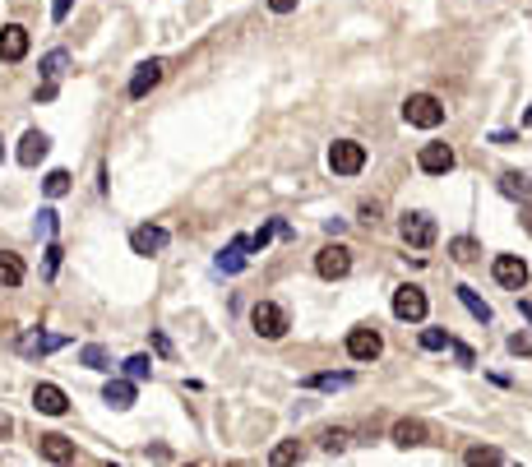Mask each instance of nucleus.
<instances>
[{"label": "nucleus", "instance_id": "33", "mask_svg": "<svg viewBox=\"0 0 532 467\" xmlns=\"http://www.w3.org/2000/svg\"><path fill=\"white\" fill-rule=\"evenodd\" d=\"M510 352L514 356H532V334H514L510 338Z\"/></svg>", "mask_w": 532, "mask_h": 467}, {"label": "nucleus", "instance_id": "24", "mask_svg": "<svg viewBox=\"0 0 532 467\" xmlns=\"http://www.w3.org/2000/svg\"><path fill=\"white\" fill-rule=\"evenodd\" d=\"M449 255H454L459 264H472L477 255H482V245H477L472 236H459V241H449Z\"/></svg>", "mask_w": 532, "mask_h": 467}, {"label": "nucleus", "instance_id": "20", "mask_svg": "<svg viewBox=\"0 0 532 467\" xmlns=\"http://www.w3.org/2000/svg\"><path fill=\"white\" fill-rule=\"evenodd\" d=\"M23 278H29V268H23V259L14 250H0V287H19Z\"/></svg>", "mask_w": 532, "mask_h": 467}, {"label": "nucleus", "instance_id": "31", "mask_svg": "<svg viewBox=\"0 0 532 467\" xmlns=\"http://www.w3.org/2000/svg\"><path fill=\"white\" fill-rule=\"evenodd\" d=\"M342 445H348V430H325L319 435V449L325 454H342Z\"/></svg>", "mask_w": 532, "mask_h": 467}, {"label": "nucleus", "instance_id": "3", "mask_svg": "<svg viewBox=\"0 0 532 467\" xmlns=\"http://www.w3.org/2000/svg\"><path fill=\"white\" fill-rule=\"evenodd\" d=\"M361 167H366V149H361L357 140H334V144H329V172L357 176Z\"/></svg>", "mask_w": 532, "mask_h": 467}, {"label": "nucleus", "instance_id": "38", "mask_svg": "<svg viewBox=\"0 0 532 467\" xmlns=\"http://www.w3.org/2000/svg\"><path fill=\"white\" fill-rule=\"evenodd\" d=\"M269 10L274 14H291V10H297V0H269Z\"/></svg>", "mask_w": 532, "mask_h": 467}, {"label": "nucleus", "instance_id": "4", "mask_svg": "<svg viewBox=\"0 0 532 467\" xmlns=\"http://www.w3.org/2000/svg\"><path fill=\"white\" fill-rule=\"evenodd\" d=\"M315 273H319L325 283L348 278V273H352V250H348V245H325V250L315 255Z\"/></svg>", "mask_w": 532, "mask_h": 467}, {"label": "nucleus", "instance_id": "21", "mask_svg": "<svg viewBox=\"0 0 532 467\" xmlns=\"http://www.w3.org/2000/svg\"><path fill=\"white\" fill-rule=\"evenodd\" d=\"M500 195H510V200H532V181L519 176V172H504V176H500Z\"/></svg>", "mask_w": 532, "mask_h": 467}, {"label": "nucleus", "instance_id": "13", "mask_svg": "<svg viewBox=\"0 0 532 467\" xmlns=\"http://www.w3.org/2000/svg\"><path fill=\"white\" fill-rule=\"evenodd\" d=\"M23 356H46V352H61V347H70V338L65 334H19V343H14Z\"/></svg>", "mask_w": 532, "mask_h": 467}, {"label": "nucleus", "instance_id": "36", "mask_svg": "<svg viewBox=\"0 0 532 467\" xmlns=\"http://www.w3.org/2000/svg\"><path fill=\"white\" fill-rule=\"evenodd\" d=\"M70 5H74V0H51V19H56V23H61V19L70 14Z\"/></svg>", "mask_w": 532, "mask_h": 467}, {"label": "nucleus", "instance_id": "18", "mask_svg": "<svg viewBox=\"0 0 532 467\" xmlns=\"http://www.w3.org/2000/svg\"><path fill=\"white\" fill-rule=\"evenodd\" d=\"M246 250H255L250 236H236L227 250L218 255V268H223V273H241V268H246Z\"/></svg>", "mask_w": 532, "mask_h": 467}, {"label": "nucleus", "instance_id": "45", "mask_svg": "<svg viewBox=\"0 0 532 467\" xmlns=\"http://www.w3.org/2000/svg\"><path fill=\"white\" fill-rule=\"evenodd\" d=\"M0 157H5V140H0Z\"/></svg>", "mask_w": 532, "mask_h": 467}, {"label": "nucleus", "instance_id": "5", "mask_svg": "<svg viewBox=\"0 0 532 467\" xmlns=\"http://www.w3.org/2000/svg\"><path fill=\"white\" fill-rule=\"evenodd\" d=\"M250 324H255V334L259 338H283L287 334V310L283 306H274V301H259V306L250 310Z\"/></svg>", "mask_w": 532, "mask_h": 467}, {"label": "nucleus", "instance_id": "8", "mask_svg": "<svg viewBox=\"0 0 532 467\" xmlns=\"http://www.w3.org/2000/svg\"><path fill=\"white\" fill-rule=\"evenodd\" d=\"M491 273H495V283L510 287V292H523V287H528V264H523L519 255H495Z\"/></svg>", "mask_w": 532, "mask_h": 467}, {"label": "nucleus", "instance_id": "12", "mask_svg": "<svg viewBox=\"0 0 532 467\" xmlns=\"http://www.w3.org/2000/svg\"><path fill=\"white\" fill-rule=\"evenodd\" d=\"M389 435H393L398 449H417V445H426V439H431V426L417 421V417H403V421H393Z\"/></svg>", "mask_w": 532, "mask_h": 467}, {"label": "nucleus", "instance_id": "19", "mask_svg": "<svg viewBox=\"0 0 532 467\" xmlns=\"http://www.w3.org/2000/svg\"><path fill=\"white\" fill-rule=\"evenodd\" d=\"M38 449H42L46 463H70V458H74V439H70V435H42Z\"/></svg>", "mask_w": 532, "mask_h": 467}, {"label": "nucleus", "instance_id": "1", "mask_svg": "<svg viewBox=\"0 0 532 467\" xmlns=\"http://www.w3.org/2000/svg\"><path fill=\"white\" fill-rule=\"evenodd\" d=\"M403 121L417 125V130H435V125L444 121V106H440L435 93H412V98L403 102Z\"/></svg>", "mask_w": 532, "mask_h": 467}, {"label": "nucleus", "instance_id": "32", "mask_svg": "<svg viewBox=\"0 0 532 467\" xmlns=\"http://www.w3.org/2000/svg\"><path fill=\"white\" fill-rule=\"evenodd\" d=\"M468 463H472V467H477V463H504V454L491 449V445H477V449H468Z\"/></svg>", "mask_w": 532, "mask_h": 467}, {"label": "nucleus", "instance_id": "26", "mask_svg": "<svg viewBox=\"0 0 532 467\" xmlns=\"http://www.w3.org/2000/svg\"><path fill=\"white\" fill-rule=\"evenodd\" d=\"M79 361H84L89 370H112V356H106V347H84V352H79Z\"/></svg>", "mask_w": 532, "mask_h": 467}, {"label": "nucleus", "instance_id": "23", "mask_svg": "<svg viewBox=\"0 0 532 467\" xmlns=\"http://www.w3.org/2000/svg\"><path fill=\"white\" fill-rule=\"evenodd\" d=\"M65 65H70V51H46V56H42V79H61L65 74Z\"/></svg>", "mask_w": 532, "mask_h": 467}, {"label": "nucleus", "instance_id": "41", "mask_svg": "<svg viewBox=\"0 0 532 467\" xmlns=\"http://www.w3.org/2000/svg\"><path fill=\"white\" fill-rule=\"evenodd\" d=\"M454 356H459V366H472V347H463V343H454Z\"/></svg>", "mask_w": 532, "mask_h": 467}, {"label": "nucleus", "instance_id": "28", "mask_svg": "<svg viewBox=\"0 0 532 467\" xmlns=\"http://www.w3.org/2000/svg\"><path fill=\"white\" fill-rule=\"evenodd\" d=\"M342 384H352L348 370H338V375H310V379H306V389H342Z\"/></svg>", "mask_w": 532, "mask_h": 467}, {"label": "nucleus", "instance_id": "42", "mask_svg": "<svg viewBox=\"0 0 532 467\" xmlns=\"http://www.w3.org/2000/svg\"><path fill=\"white\" fill-rule=\"evenodd\" d=\"M519 315H523V319L532 324V301H519Z\"/></svg>", "mask_w": 532, "mask_h": 467}, {"label": "nucleus", "instance_id": "40", "mask_svg": "<svg viewBox=\"0 0 532 467\" xmlns=\"http://www.w3.org/2000/svg\"><path fill=\"white\" fill-rule=\"evenodd\" d=\"M153 347L163 352V356H172V338H167V334H153Z\"/></svg>", "mask_w": 532, "mask_h": 467}, {"label": "nucleus", "instance_id": "39", "mask_svg": "<svg viewBox=\"0 0 532 467\" xmlns=\"http://www.w3.org/2000/svg\"><path fill=\"white\" fill-rule=\"evenodd\" d=\"M51 98H56V79H46V84L38 89V102H51Z\"/></svg>", "mask_w": 532, "mask_h": 467}, {"label": "nucleus", "instance_id": "27", "mask_svg": "<svg viewBox=\"0 0 532 467\" xmlns=\"http://www.w3.org/2000/svg\"><path fill=\"white\" fill-rule=\"evenodd\" d=\"M42 190H46V200H61V195H70V172H46Z\"/></svg>", "mask_w": 532, "mask_h": 467}, {"label": "nucleus", "instance_id": "9", "mask_svg": "<svg viewBox=\"0 0 532 467\" xmlns=\"http://www.w3.org/2000/svg\"><path fill=\"white\" fill-rule=\"evenodd\" d=\"M23 56H29V29H23V23H5V29H0V61L19 65Z\"/></svg>", "mask_w": 532, "mask_h": 467}, {"label": "nucleus", "instance_id": "14", "mask_svg": "<svg viewBox=\"0 0 532 467\" xmlns=\"http://www.w3.org/2000/svg\"><path fill=\"white\" fill-rule=\"evenodd\" d=\"M157 84H163V61H144L135 79H130V98H148Z\"/></svg>", "mask_w": 532, "mask_h": 467}, {"label": "nucleus", "instance_id": "43", "mask_svg": "<svg viewBox=\"0 0 532 467\" xmlns=\"http://www.w3.org/2000/svg\"><path fill=\"white\" fill-rule=\"evenodd\" d=\"M10 430H14V421L5 417V412H0V435H10Z\"/></svg>", "mask_w": 532, "mask_h": 467}, {"label": "nucleus", "instance_id": "11", "mask_svg": "<svg viewBox=\"0 0 532 467\" xmlns=\"http://www.w3.org/2000/svg\"><path fill=\"white\" fill-rule=\"evenodd\" d=\"M417 167H421V172H431V176L454 172V149H449V144H426V149L417 153Z\"/></svg>", "mask_w": 532, "mask_h": 467}, {"label": "nucleus", "instance_id": "44", "mask_svg": "<svg viewBox=\"0 0 532 467\" xmlns=\"http://www.w3.org/2000/svg\"><path fill=\"white\" fill-rule=\"evenodd\" d=\"M523 227L532 232V208H523Z\"/></svg>", "mask_w": 532, "mask_h": 467}, {"label": "nucleus", "instance_id": "37", "mask_svg": "<svg viewBox=\"0 0 532 467\" xmlns=\"http://www.w3.org/2000/svg\"><path fill=\"white\" fill-rule=\"evenodd\" d=\"M361 223H366V227L380 223V204H361Z\"/></svg>", "mask_w": 532, "mask_h": 467}, {"label": "nucleus", "instance_id": "25", "mask_svg": "<svg viewBox=\"0 0 532 467\" xmlns=\"http://www.w3.org/2000/svg\"><path fill=\"white\" fill-rule=\"evenodd\" d=\"M421 347L426 352H444V347H454V338H449V328H421Z\"/></svg>", "mask_w": 532, "mask_h": 467}, {"label": "nucleus", "instance_id": "7", "mask_svg": "<svg viewBox=\"0 0 532 467\" xmlns=\"http://www.w3.org/2000/svg\"><path fill=\"white\" fill-rule=\"evenodd\" d=\"M393 315L408 319V324H421L426 319V292L412 287V283H403V287L393 292Z\"/></svg>", "mask_w": 532, "mask_h": 467}, {"label": "nucleus", "instance_id": "29", "mask_svg": "<svg viewBox=\"0 0 532 467\" xmlns=\"http://www.w3.org/2000/svg\"><path fill=\"white\" fill-rule=\"evenodd\" d=\"M301 458H306V449L297 445V439H283V445L269 454V463H301Z\"/></svg>", "mask_w": 532, "mask_h": 467}, {"label": "nucleus", "instance_id": "30", "mask_svg": "<svg viewBox=\"0 0 532 467\" xmlns=\"http://www.w3.org/2000/svg\"><path fill=\"white\" fill-rule=\"evenodd\" d=\"M125 375H130V379H148V375H153V361H148V356H144V352H135V356H125Z\"/></svg>", "mask_w": 532, "mask_h": 467}, {"label": "nucleus", "instance_id": "15", "mask_svg": "<svg viewBox=\"0 0 532 467\" xmlns=\"http://www.w3.org/2000/svg\"><path fill=\"white\" fill-rule=\"evenodd\" d=\"M163 245H167V232L163 227H135V232H130V250H135V255H157V250H163Z\"/></svg>", "mask_w": 532, "mask_h": 467}, {"label": "nucleus", "instance_id": "22", "mask_svg": "<svg viewBox=\"0 0 532 467\" xmlns=\"http://www.w3.org/2000/svg\"><path fill=\"white\" fill-rule=\"evenodd\" d=\"M459 301H463V306H468V315H472V319H482V324H491V306H486V301H482V296H477L472 287H459Z\"/></svg>", "mask_w": 532, "mask_h": 467}, {"label": "nucleus", "instance_id": "17", "mask_svg": "<svg viewBox=\"0 0 532 467\" xmlns=\"http://www.w3.org/2000/svg\"><path fill=\"white\" fill-rule=\"evenodd\" d=\"M46 149H51L46 134L42 130H29V134H23V144H19V162H23V167H38V162L46 157Z\"/></svg>", "mask_w": 532, "mask_h": 467}, {"label": "nucleus", "instance_id": "6", "mask_svg": "<svg viewBox=\"0 0 532 467\" xmlns=\"http://www.w3.org/2000/svg\"><path fill=\"white\" fill-rule=\"evenodd\" d=\"M380 352H384V338H380L376 324H361V328L348 334V356H352V361H376Z\"/></svg>", "mask_w": 532, "mask_h": 467}, {"label": "nucleus", "instance_id": "10", "mask_svg": "<svg viewBox=\"0 0 532 467\" xmlns=\"http://www.w3.org/2000/svg\"><path fill=\"white\" fill-rule=\"evenodd\" d=\"M33 407L42 412V417H65L70 398H65L61 384H38V389H33Z\"/></svg>", "mask_w": 532, "mask_h": 467}, {"label": "nucleus", "instance_id": "34", "mask_svg": "<svg viewBox=\"0 0 532 467\" xmlns=\"http://www.w3.org/2000/svg\"><path fill=\"white\" fill-rule=\"evenodd\" d=\"M51 232H56V213L42 208V213H38V236H51Z\"/></svg>", "mask_w": 532, "mask_h": 467}, {"label": "nucleus", "instance_id": "35", "mask_svg": "<svg viewBox=\"0 0 532 467\" xmlns=\"http://www.w3.org/2000/svg\"><path fill=\"white\" fill-rule=\"evenodd\" d=\"M61 255H65V250H61V245H46V278H51V273H56V268H61Z\"/></svg>", "mask_w": 532, "mask_h": 467}, {"label": "nucleus", "instance_id": "16", "mask_svg": "<svg viewBox=\"0 0 532 467\" xmlns=\"http://www.w3.org/2000/svg\"><path fill=\"white\" fill-rule=\"evenodd\" d=\"M102 403L116 407V412H130V407H135V384H130V379H106Z\"/></svg>", "mask_w": 532, "mask_h": 467}, {"label": "nucleus", "instance_id": "2", "mask_svg": "<svg viewBox=\"0 0 532 467\" xmlns=\"http://www.w3.org/2000/svg\"><path fill=\"white\" fill-rule=\"evenodd\" d=\"M398 232H403V245H412V250H431L435 245V217L431 213H403V223H398Z\"/></svg>", "mask_w": 532, "mask_h": 467}]
</instances>
